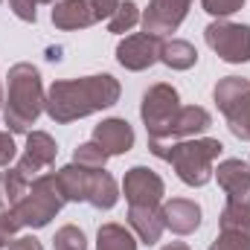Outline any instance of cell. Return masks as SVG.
I'll return each instance as SVG.
<instances>
[{
	"mask_svg": "<svg viewBox=\"0 0 250 250\" xmlns=\"http://www.w3.org/2000/svg\"><path fill=\"white\" fill-rule=\"evenodd\" d=\"M93 143L102 146V151H105L108 157L125 154V151L134 148V128L125 123V120H120V117L105 120V123H99L93 128Z\"/></svg>",
	"mask_w": 250,
	"mask_h": 250,
	"instance_id": "13",
	"label": "cell"
},
{
	"mask_svg": "<svg viewBox=\"0 0 250 250\" xmlns=\"http://www.w3.org/2000/svg\"><path fill=\"white\" fill-rule=\"evenodd\" d=\"M201 6H204V12H209L212 18L224 21V18L236 15V12L245 6V0H201Z\"/></svg>",
	"mask_w": 250,
	"mask_h": 250,
	"instance_id": "29",
	"label": "cell"
},
{
	"mask_svg": "<svg viewBox=\"0 0 250 250\" xmlns=\"http://www.w3.org/2000/svg\"><path fill=\"white\" fill-rule=\"evenodd\" d=\"M29 184L18 169H6L0 172V209H12L23 201V195L29 192Z\"/></svg>",
	"mask_w": 250,
	"mask_h": 250,
	"instance_id": "20",
	"label": "cell"
},
{
	"mask_svg": "<svg viewBox=\"0 0 250 250\" xmlns=\"http://www.w3.org/2000/svg\"><path fill=\"white\" fill-rule=\"evenodd\" d=\"M47 102L44 82L38 67L21 62L9 67L6 76V99H3V123L9 125L12 134H29V128L41 117Z\"/></svg>",
	"mask_w": 250,
	"mask_h": 250,
	"instance_id": "2",
	"label": "cell"
},
{
	"mask_svg": "<svg viewBox=\"0 0 250 250\" xmlns=\"http://www.w3.org/2000/svg\"><path fill=\"white\" fill-rule=\"evenodd\" d=\"M67 204V198L59 189V181L56 175H38L32 184H29V192L23 195V201L18 207H12V215L18 221V227H32V230H41L47 227Z\"/></svg>",
	"mask_w": 250,
	"mask_h": 250,
	"instance_id": "4",
	"label": "cell"
},
{
	"mask_svg": "<svg viewBox=\"0 0 250 250\" xmlns=\"http://www.w3.org/2000/svg\"><path fill=\"white\" fill-rule=\"evenodd\" d=\"M21 227H18V221L12 215V209H0V248H9V242H12V236Z\"/></svg>",
	"mask_w": 250,
	"mask_h": 250,
	"instance_id": "30",
	"label": "cell"
},
{
	"mask_svg": "<svg viewBox=\"0 0 250 250\" xmlns=\"http://www.w3.org/2000/svg\"><path fill=\"white\" fill-rule=\"evenodd\" d=\"M120 93H123L120 82L108 73L84 76V79H64V82L50 84L44 111L50 114L53 123L67 125L73 120H82V117H90L96 111L117 105Z\"/></svg>",
	"mask_w": 250,
	"mask_h": 250,
	"instance_id": "1",
	"label": "cell"
},
{
	"mask_svg": "<svg viewBox=\"0 0 250 250\" xmlns=\"http://www.w3.org/2000/svg\"><path fill=\"white\" fill-rule=\"evenodd\" d=\"M38 3H56V0H38Z\"/></svg>",
	"mask_w": 250,
	"mask_h": 250,
	"instance_id": "37",
	"label": "cell"
},
{
	"mask_svg": "<svg viewBox=\"0 0 250 250\" xmlns=\"http://www.w3.org/2000/svg\"><path fill=\"white\" fill-rule=\"evenodd\" d=\"M128 224L143 245H157L166 230L160 207H128Z\"/></svg>",
	"mask_w": 250,
	"mask_h": 250,
	"instance_id": "16",
	"label": "cell"
},
{
	"mask_svg": "<svg viewBox=\"0 0 250 250\" xmlns=\"http://www.w3.org/2000/svg\"><path fill=\"white\" fill-rule=\"evenodd\" d=\"M3 99H6V96H3V87H0V108H3Z\"/></svg>",
	"mask_w": 250,
	"mask_h": 250,
	"instance_id": "36",
	"label": "cell"
},
{
	"mask_svg": "<svg viewBox=\"0 0 250 250\" xmlns=\"http://www.w3.org/2000/svg\"><path fill=\"white\" fill-rule=\"evenodd\" d=\"M212 175L218 178V187L224 189L227 204L250 207V169H248V163L230 157V160H221Z\"/></svg>",
	"mask_w": 250,
	"mask_h": 250,
	"instance_id": "11",
	"label": "cell"
},
{
	"mask_svg": "<svg viewBox=\"0 0 250 250\" xmlns=\"http://www.w3.org/2000/svg\"><path fill=\"white\" fill-rule=\"evenodd\" d=\"M15 154H18V148H15L12 134L9 131H0V166H9L15 160Z\"/></svg>",
	"mask_w": 250,
	"mask_h": 250,
	"instance_id": "32",
	"label": "cell"
},
{
	"mask_svg": "<svg viewBox=\"0 0 250 250\" xmlns=\"http://www.w3.org/2000/svg\"><path fill=\"white\" fill-rule=\"evenodd\" d=\"M96 169H84L79 163H70L56 172V181L59 189L67 201H87V189H90V178H93Z\"/></svg>",
	"mask_w": 250,
	"mask_h": 250,
	"instance_id": "17",
	"label": "cell"
},
{
	"mask_svg": "<svg viewBox=\"0 0 250 250\" xmlns=\"http://www.w3.org/2000/svg\"><path fill=\"white\" fill-rule=\"evenodd\" d=\"M224 117H227L230 131H233L239 140H250V90L224 114Z\"/></svg>",
	"mask_w": 250,
	"mask_h": 250,
	"instance_id": "23",
	"label": "cell"
},
{
	"mask_svg": "<svg viewBox=\"0 0 250 250\" xmlns=\"http://www.w3.org/2000/svg\"><path fill=\"white\" fill-rule=\"evenodd\" d=\"M209 250H250V236L221 230V233H218V239L209 245Z\"/></svg>",
	"mask_w": 250,
	"mask_h": 250,
	"instance_id": "28",
	"label": "cell"
},
{
	"mask_svg": "<svg viewBox=\"0 0 250 250\" xmlns=\"http://www.w3.org/2000/svg\"><path fill=\"white\" fill-rule=\"evenodd\" d=\"M189 6H192V0H148L146 15L140 18L143 21V32H148L154 38L172 35L187 21Z\"/></svg>",
	"mask_w": 250,
	"mask_h": 250,
	"instance_id": "7",
	"label": "cell"
},
{
	"mask_svg": "<svg viewBox=\"0 0 250 250\" xmlns=\"http://www.w3.org/2000/svg\"><path fill=\"white\" fill-rule=\"evenodd\" d=\"M9 6H12V12L21 18V21H26V23H35V18H38V0H9Z\"/></svg>",
	"mask_w": 250,
	"mask_h": 250,
	"instance_id": "31",
	"label": "cell"
},
{
	"mask_svg": "<svg viewBox=\"0 0 250 250\" xmlns=\"http://www.w3.org/2000/svg\"><path fill=\"white\" fill-rule=\"evenodd\" d=\"M160 44L163 41L154 38V35H148V32L128 35L117 47V62L123 64L125 70H131V73L148 70L154 62H160Z\"/></svg>",
	"mask_w": 250,
	"mask_h": 250,
	"instance_id": "10",
	"label": "cell"
},
{
	"mask_svg": "<svg viewBox=\"0 0 250 250\" xmlns=\"http://www.w3.org/2000/svg\"><path fill=\"white\" fill-rule=\"evenodd\" d=\"M117 201H120V187L114 175H108L105 169H96L90 178V189H87V204L96 209H111Z\"/></svg>",
	"mask_w": 250,
	"mask_h": 250,
	"instance_id": "18",
	"label": "cell"
},
{
	"mask_svg": "<svg viewBox=\"0 0 250 250\" xmlns=\"http://www.w3.org/2000/svg\"><path fill=\"white\" fill-rule=\"evenodd\" d=\"M96 250H137V239L123 224H102L96 233Z\"/></svg>",
	"mask_w": 250,
	"mask_h": 250,
	"instance_id": "22",
	"label": "cell"
},
{
	"mask_svg": "<svg viewBox=\"0 0 250 250\" xmlns=\"http://www.w3.org/2000/svg\"><path fill=\"white\" fill-rule=\"evenodd\" d=\"M9 250H44V248L35 236H18V239L9 242Z\"/></svg>",
	"mask_w": 250,
	"mask_h": 250,
	"instance_id": "34",
	"label": "cell"
},
{
	"mask_svg": "<svg viewBox=\"0 0 250 250\" xmlns=\"http://www.w3.org/2000/svg\"><path fill=\"white\" fill-rule=\"evenodd\" d=\"M212 125V117H209V111L207 108H201V105H181L178 108V114L169 120V125L163 128V134H160V143H172V140H189V137H195V134H201V131H207Z\"/></svg>",
	"mask_w": 250,
	"mask_h": 250,
	"instance_id": "12",
	"label": "cell"
},
{
	"mask_svg": "<svg viewBox=\"0 0 250 250\" xmlns=\"http://www.w3.org/2000/svg\"><path fill=\"white\" fill-rule=\"evenodd\" d=\"M250 90V82L248 79H242V76H227V79H221L218 84H215V105H218V111L221 114H227L245 93Z\"/></svg>",
	"mask_w": 250,
	"mask_h": 250,
	"instance_id": "21",
	"label": "cell"
},
{
	"mask_svg": "<svg viewBox=\"0 0 250 250\" xmlns=\"http://www.w3.org/2000/svg\"><path fill=\"white\" fill-rule=\"evenodd\" d=\"M148 148L154 157L172 163V169L178 172V178L187 187H207L212 172H215V160L221 157L224 146L218 140H172V143H160V140H148Z\"/></svg>",
	"mask_w": 250,
	"mask_h": 250,
	"instance_id": "3",
	"label": "cell"
},
{
	"mask_svg": "<svg viewBox=\"0 0 250 250\" xmlns=\"http://www.w3.org/2000/svg\"><path fill=\"white\" fill-rule=\"evenodd\" d=\"M181 108V96L172 84H154L146 90L143 96V105H140V117L146 123V131H148V140H160L163 128L169 125V120L178 114Z\"/></svg>",
	"mask_w": 250,
	"mask_h": 250,
	"instance_id": "6",
	"label": "cell"
},
{
	"mask_svg": "<svg viewBox=\"0 0 250 250\" xmlns=\"http://www.w3.org/2000/svg\"><path fill=\"white\" fill-rule=\"evenodd\" d=\"M120 3H123V0H90V6H93V12H96V21H108V18L120 9Z\"/></svg>",
	"mask_w": 250,
	"mask_h": 250,
	"instance_id": "33",
	"label": "cell"
},
{
	"mask_svg": "<svg viewBox=\"0 0 250 250\" xmlns=\"http://www.w3.org/2000/svg\"><path fill=\"white\" fill-rule=\"evenodd\" d=\"M137 23H140V9H137L134 0H125V3H120V9L108 18V32L123 35L128 29H134Z\"/></svg>",
	"mask_w": 250,
	"mask_h": 250,
	"instance_id": "24",
	"label": "cell"
},
{
	"mask_svg": "<svg viewBox=\"0 0 250 250\" xmlns=\"http://www.w3.org/2000/svg\"><path fill=\"white\" fill-rule=\"evenodd\" d=\"M53 23H56V29H64V32L87 29L96 23V12H93L90 0H62L53 9Z\"/></svg>",
	"mask_w": 250,
	"mask_h": 250,
	"instance_id": "15",
	"label": "cell"
},
{
	"mask_svg": "<svg viewBox=\"0 0 250 250\" xmlns=\"http://www.w3.org/2000/svg\"><path fill=\"white\" fill-rule=\"evenodd\" d=\"M160 212H163V224L178 236H189V233H195L201 227V207L195 201H189V198L166 201L160 207Z\"/></svg>",
	"mask_w": 250,
	"mask_h": 250,
	"instance_id": "14",
	"label": "cell"
},
{
	"mask_svg": "<svg viewBox=\"0 0 250 250\" xmlns=\"http://www.w3.org/2000/svg\"><path fill=\"white\" fill-rule=\"evenodd\" d=\"M53 250H87L84 233L79 227H73V224H64L56 233V239H53Z\"/></svg>",
	"mask_w": 250,
	"mask_h": 250,
	"instance_id": "27",
	"label": "cell"
},
{
	"mask_svg": "<svg viewBox=\"0 0 250 250\" xmlns=\"http://www.w3.org/2000/svg\"><path fill=\"white\" fill-rule=\"evenodd\" d=\"M73 163H79V166H84V169H105L108 154L102 151V146H96V143L90 140V143H82V146L73 151Z\"/></svg>",
	"mask_w": 250,
	"mask_h": 250,
	"instance_id": "26",
	"label": "cell"
},
{
	"mask_svg": "<svg viewBox=\"0 0 250 250\" xmlns=\"http://www.w3.org/2000/svg\"><path fill=\"white\" fill-rule=\"evenodd\" d=\"M123 195L128 201V207H160V201H163V181L148 166H134V169L125 172Z\"/></svg>",
	"mask_w": 250,
	"mask_h": 250,
	"instance_id": "8",
	"label": "cell"
},
{
	"mask_svg": "<svg viewBox=\"0 0 250 250\" xmlns=\"http://www.w3.org/2000/svg\"><path fill=\"white\" fill-rule=\"evenodd\" d=\"M160 62L166 64L169 70H189V67L198 64V50L189 41L172 38V41L160 44Z\"/></svg>",
	"mask_w": 250,
	"mask_h": 250,
	"instance_id": "19",
	"label": "cell"
},
{
	"mask_svg": "<svg viewBox=\"0 0 250 250\" xmlns=\"http://www.w3.org/2000/svg\"><path fill=\"white\" fill-rule=\"evenodd\" d=\"M221 230L250 236V207H242V204H227V207L221 209Z\"/></svg>",
	"mask_w": 250,
	"mask_h": 250,
	"instance_id": "25",
	"label": "cell"
},
{
	"mask_svg": "<svg viewBox=\"0 0 250 250\" xmlns=\"http://www.w3.org/2000/svg\"><path fill=\"white\" fill-rule=\"evenodd\" d=\"M207 47L218 53V59L227 64L250 62V26L248 23H233V21H212L204 29Z\"/></svg>",
	"mask_w": 250,
	"mask_h": 250,
	"instance_id": "5",
	"label": "cell"
},
{
	"mask_svg": "<svg viewBox=\"0 0 250 250\" xmlns=\"http://www.w3.org/2000/svg\"><path fill=\"white\" fill-rule=\"evenodd\" d=\"M56 154H59V146L56 140L47 134V131H29L26 134V148H23V157L18 160V172L26 178V181H35L41 175V169H50L56 163Z\"/></svg>",
	"mask_w": 250,
	"mask_h": 250,
	"instance_id": "9",
	"label": "cell"
},
{
	"mask_svg": "<svg viewBox=\"0 0 250 250\" xmlns=\"http://www.w3.org/2000/svg\"><path fill=\"white\" fill-rule=\"evenodd\" d=\"M163 250H189V248L184 245V242H172V245H166Z\"/></svg>",
	"mask_w": 250,
	"mask_h": 250,
	"instance_id": "35",
	"label": "cell"
}]
</instances>
